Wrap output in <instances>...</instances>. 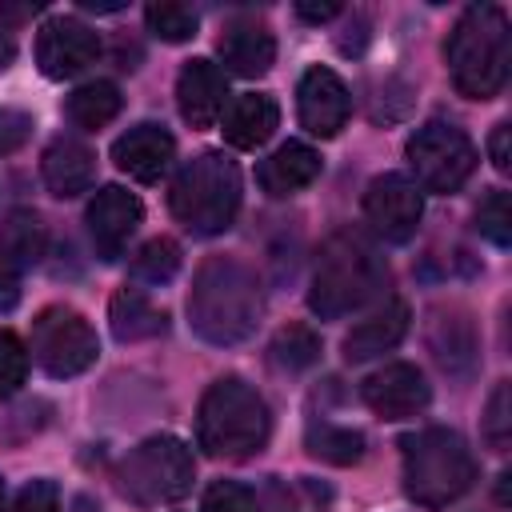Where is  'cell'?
<instances>
[{
	"label": "cell",
	"instance_id": "9",
	"mask_svg": "<svg viewBox=\"0 0 512 512\" xmlns=\"http://www.w3.org/2000/svg\"><path fill=\"white\" fill-rule=\"evenodd\" d=\"M32 360L52 376V380H68L80 376L96 364L100 356V340L96 328L68 304H48L36 312L32 320V344H28Z\"/></svg>",
	"mask_w": 512,
	"mask_h": 512
},
{
	"label": "cell",
	"instance_id": "39",
	"mask_svg": "<svg viewBox=\"0 0 512 512\" xmlns=\"http://www.w3.org/2000/svg\"><path fill=\"white\" fill-rule=\"evenodd\" d=\"M12 56H16V40H12V32L0 28V72L12 64Z\"/></svg>",
	"mask_w": 512,
	"mask_h": 512
},
{
	"label": "cell",
	"instance_id": "3",
	"mask_svg": "<svg viewBox=\"0 0 512 512\" xmlns=\"http://www.w3.org/2000/svg\"><path fill=\"white\" fill-rule=\"evenodd\" d=\"M452 88L468 100H492L508 84L512 68V28L500 4H472L448 32L444 44Z\"/></svg>",
	"mask_w": 512,
	"mask_h": 512
},
{
	"label": "cell",
	"instance_id": "38",
	"mask_svg": "<svg viewBox=\"0 0 512 512\" xmlns=\"http://www.w3.org/2000/svg\"><path fill=\"white\" fill-rule=\"evenodd\" d=\"M296 16L300 20H308V24H324V20H332V16H340V4L336 0H324V4H296Z\"/></svg>",
	"mask_w": 512,
	"mask_h": 512
},
{
	"label": "cell",
	"instance_id": "26",
	"mask_svg": "<svg viewBox=\"0 0 512 512\" xmlns=\"http://www.w3.org/2000/svg\"><path fill=\"white\" fill-rule=\"evenodd\" d=\"M48 248V232H44V220L32 212V208H16L4 224V236H0V252L16 264V268H28V264H40Z\"/></svg>",
	"mask_w": 512,
	"mask_h": 512
},
{
	"label": "cell",
	"instance_id": "23",
	"mask_svg": "<svg viewBox=\"0 0 512 512\" xmlns=\"http://www.w3.org/2000/svg\"><path fill=\"white\" fill-rule=\"evenodd\" d=\"M108 320H112V336L120 344H136V340H148V336H160L168 328V316L144 296V288L136 284H124L116 296H112V308H108Z\"/></svg>",
	"mask_w": 512,
	"mask_h": 512
},
{
	"label": "cell",
	"instance_id": "30",
	"mask_svg": "<svg viewBox=\"0 0 512 512\" xmlns=\"http://www.w3.org/2000/svg\"><path fill=\"white\" fill-rule=\"evenodd\" d=\"M488 448L496 452H508V440H512V384L500 380L484 404V424H480Z\"/></svg>",
	"mask_w": 512,
	"mask_h": 512
},
{
	"label": "cell",
	"instance_id": "17",
	"mask_svg": "<svg viewBox=\"0 0 512 512\" xmlns=\"http://www.w3.org/2000/svg\"><path fill=\"white\" fill-rule=\"evenodd\" d=\"M40 176H44L52 196L72 200V196L92 188V180H96V152L76 132H60L44 148V156H40Z\"/></svg>",
	"mask_w": 512,
	"mask_h": 512
},
{
	"label": "cell",
	"instance_id": "5",
	"mask_svg": "<svg viewBox=\"0 0 512 512\" xmlns=\"http://www.w3.org/2000/svg\"><path fill=\"white\" fill-rule=\"evenodd\" d=\"M404 496L416 508H448L476 484V456L456 428H420L400 440Z\"/></svg>",
	"mask_w": 512,
	"mask_h": 512
},
{
	"label": "cell",
	"instance_id": "34",
	"mask_svg": "<svg viewBox=\"0 0 512 512\" xmlns=\"http://www.w3.org/2000/svg\"><path fill=\"white\" fill-rule=\"evenodd\" d=\"M16 512H60V492L52 480H32L16 496Z\"/></svg>",
	"mask_w": 512,
	"mask_h": 512
},
{
	"label": "cell",
	"instance_id": "21",
	"mask_svg": "<svg viewBox=\"0 0 512 512\" xmlns=\"http://www.w3.org/2000/svg\"><path fill=\"white\" fill-rule=\"evenodd\" d=\"M216 52H220V60H224V72L244 76V80H256V76H264V72L272 68V60H276V40H272V32H268L264 24H256V20H236V24L224 28Z\"/></svg>",
	"mask_w": 512,
	"mask_h": 512
},
{
	"label": "cell",
	"instance_id": "15",
	"mask_svg": "<svg viewBox=\"0 0 512 512\" xmlns=\"http://www.w3.org/2000/svg\"><path fill=\"white\" fill-rule=\"evenodd\" d=\"M172 156H176V140H172V132H168L164 124H152V120L132 124V128L120 132L116 144H112V160H116V168L128 172V176L140 180V184H156V180L168 172Z\"/></svg>",
	"mask_w": 512,
	"mask_h": 512
},
{
	"label": "cell",
	"instance_id": "11",
	"mask_svg": "<svg viewBox=\"0 0 512 512\" xmlns=\"http://www.w3.org/2000/svg\"><path fill=\"white\" fill-rule=\"evenodd\" d=\"M140 220H144V204L136 200V192H128L120 184H104L88 200V212H84L88 240H92L96 256L100 260H120L128 240L136 236Z\"/></svg>",
	"mask_w": 512,
	"mask_h": 512
},
{
	"label": "cell",
	"instance_id": "2",
	"mask_svg": "<svg viewBox=\"0 0 512 512\" xmlns=\"http://www.w3.org/2000/svg\"><path fill=\"white\" fill-rule=\"evenodd\" d=\"M384 288H388V264L376 252V244L352 228H340L316 252L308 308L320 320H340L372 304Z\"/></svg>",
	"mask_w": 512,
	"mask_h": 512
},
{
	"label": "cell",
	"instance_id": "1",
	"mask_svg": "<svg viewBox=\"0 0 512 512\" xmlns=\"http://www.w3.org/2000/svg\"><path fill=\"white\" fill-rule=\"evenodd\" d=\"M264 312V292L256 268L236 256H208L188 292V324L208 344H240L256 332Z\"/></svg>",
	"mask_w": 512,
	"mask_h": 512
},
{
	"label": "cell",
	"instance_id": "13",
	"mask_svg": "<svg viewBox=\"0 0 512 512\" xmlns=\"http://www.w3.org/2000/svg\"><path fill=\"white\" fill-rule=\"evenodd\" d=\"M360 396L384 420H412V416H420L428 408L432 388H428V380H424V372L416 364L396 360V364H384L380 372H372L360 384Z\"/></svg>",
	"mask_w": 512,
	"mask_h": 512
},
{
	"label": "cell",
	"instance_id": "4",
	"mask_svg": "<svg viewBox=\"0 0 512 512\" xmlns=\"http://www.w3.org/2000/svg\"><path fill=\"white\" fill-rule=\"evenodd\" d=\"M272 412L244 376H220L208 384L196 408V444L216 460H248L264 452Z\"/></svg>",
	"mask_w": 512,
	"mask_h": 512
},
{
	"label": "cell",
	"instance_id": "33",
	"mask_svg": "<svg viewBox=\"0 0 512 512\" xmlns=\"http://www.w3.org/2000/svg\"><path fill=\"white\" fill-rule=\"evenodd\" d=\"M200 512H260V508H256L252 488H244V484H236V480H212V484L204 488Z\"/></svg>",
	"mask_w": 512,
	"mask_h": 512
},
{
	"label": "cell",
	"instance_id": "8",
	"mask_svg": "<svg viewBox=\"0 0 512 512\" xmlns=\"http://www.w3.org/2000/svg\"><path fill=\"white\" fill-rule=\"evenodd\" d=\"M408 164L416 188L428 192H456L476 172V144L452 120H428L408 136Z\"/></svg>",
	"mask_w": 512,
	"mask_h": 512
},
{
	"label": "cell",
	"instance_id": "28",
	"mask_svg": "<svg viewBox=\"0 0 512 512\" xmlns=\"http://www.w3.org/2000/svg\"><path fill=\"white\" fill-rule=\"evenodd\" d=\"M144 24H148V32H152L156 40H164V44H184V40L196 36L200 16H196V8H188V4H180V0H156V4L144 8Z\"/></svg>",
	"mask_w": 512,
	"mask_h": 512
},
{
	"label": "cell",
	"instance_id": "29",
	"mask_svg": "<svg viewBox=\"0 0 512 512\" xmlns=\"http://www.w3.org/2000/svg\"><path fill=\"white\" fill-rule=\"evenodd\" d=\"M272 360L288 372H300V368H312L320 360V336L308 328V324H288L276 332L272 340Z\"/></svg>",
	"mask_w": 512,
	"mask_h": 512
},
{
	"label": "cell",
	"instance_id": "25",
	"mask_svg": "<svg viewBox=\"0 0 512 512\" xmlns=\"http://www.w3.org/2000/svg\"><path fill=\"white\" fill-rule=\"evenodd\" d=\"M304 448H308L316 460H324V464L348 468V464H360V460H364V432L312 416L308 428H304Z\"/></svg>",
	"mask_w": 512,
	"mask_h": 512
},
{
	"label": "cell",
	"instance_id": "22",
	"mask_svg": "<svg viewBox=\"0 0 512 512\" xmlns=\"http://www.w3.org/2000/svg\"><path fill=\"white\" fill-rule=\"evenodd\" d=\"M320 176V152L300 144V140H288L280 144L268 160H260L256 168V180L268 196H292L300 188H308L312 180Z\"/></svg>",
	"mask_w": 512,
	"mask_h": 512
},
{
	"label": "cell",
	"instance_id": "27",
	"mask_svg": "<svg viewBox=\"0 0 512 512\" xmlns=\"http://www.w3.org/2000/svg\"><path fill=\"white\" fill-rule=\"evenodd\" d=\"M180 272V244L168 240V236H152L136 248L132 264H128V276L132 284H168L172 276Z\"/></svg>",
	"mask_w": 512,
	"mask_h": 512
},
{
	"label": "cell",
	"instance_id": "35",
	"mask_svg": "<svg viewBox=\"0 0 512 512\" xmlns=\"http://www.w3.org/2000/svg\"><path fill=\"white\" fill-rule=\"evenodd\" d=\"M28 128H32V116H28V112L4 108V112H0V152L20 148V144H24V136H28Z\"/></svg>",
	"mask_w": 512,
	"mask_h": 512
},
{
	"label": "cell",
	"instance_id": "36",
	"mask_svg": "<svg viewBox=\"0 0 512 512\" xmlns=\"http://www.w3.org/2000/svg\"><path fill=\"white\" fill-rule=\"evenodd\" d=\"M512 124L504 120V124H496L492 128V140H488V156H492V164H496V172H508L512 168Z\"/></svg>",
	"mask_w": 512,
	"mask_h": 512
},
{
	"label": "cell",
	"instance_id": "37",
	"mask_svg": "<svg viewBox=\"0 0 512 512\" xmlns=\"http://www.w3.org/2000/svg\"><path fill=\"white\" fill-rule=\"evenodd\" d=\"M16 300H20V268L0 252V312L16 308Z\"/></svg>",
	"mask_w": 512,
	"mask_h": 512
},
{
	"label": "cell",
	"instance_id": "14",
	"mask_svg": "<svg viewBox=\"0 0 512 512\" xmlns=\"http://www.w3.org/2000/svg\"><path fill=\"white\" fill-rule=\"evenodd\" d=\"M296 112H300V124L304 132L328 140L336 136L348 116H352V96H348V84L332 72V68H308L300 76V88H296Z\"/></svg>",
	"mask_w": 512,
	"mask_h": 512
},
{
	"label": "cell",
	"instance_id": "18",
	"mask_svg": "<svg viewBox=\"0 0 512 512\" xmlns=\"http://www.w3.org/2000/svg\"><path fill=\"white\" fill-rule=\"evenodd\" d=\"M428 348L436 356V364L456 376V380H468L480 364V340H476V328H472V316L464 308H440L428 324Z\"/></svg>",
	"mask_w": 512,
	"mask_h": 512
},
{
	"label": "cell",
	"instance_id": "19",
	"mask_svg": "<svg viewBox=\"0 0 512 512\" xmlns=\"http://www.w3.org/2000/svg\"><path fill=\"white\" fill-rule=\"evenodd\" d=\"M276 124H280V104L268 92H240L220 112V132L240 152H252L260 144H268Z\"/></svg>",
	"mask_w": 512,
	"mask_h": 512
},
{
	"label": "cell",
	"instance_id": "32",
	"mask_svg": "<svg viewBox=\"0 0 512 512\" xmlns=\"http://www.w3.org/2000/svg\"><path fill=\"white\" fill-rule=\"evenodd\" d=\"M28 380V348L16 332H0V400L16 396Z\"/></svg>",
	"mask_w": 512,
	"mask_h": 512
},
{
	"label": "cell",
	"instance_id": "16",
	"mask_svg": "<svg viewBox=\"0 0 512 512\" xmlns=\"http://www.w3.org/2000/svg\"><path fill=\"white\" fill-rule=\"evenodd\" d=\"M176 104H180V116L192 124V128H212L228 104V80H224V68L196 56L180 68L176 76Z\"/></svg>",
	"mask_w": 512,
	"mask_h": 512
},
{
	"label": "cell",
	"instance_id": "24",
	"mask_svg": "<svg viewBox=\"0 0 512 512\" xmlns=\"http://www.w3.org/2000/svg\"><path fill=\"white\" fill-rule=\"evenodd\" d=\"M120 108H124V96L112 80H88V84L72 88L68 100H64V116L80 132H96L104 124H112L120 116Z\"/></svg>",
	"mask_w": 512,
	"mask_h": 512
},
{
	"label": "cell",
	"instance_id": "6",
	"mask_svg": "<svg viewBox=\"0 0 512 512\" xmlns=\"http://www.w3.org/2000/svg\"><path fill=\"white\" fill-rule=\"evenodd\" d=\"M172 216L196 236H220L240 212V168L224 152H196L168 188Z\"/></svg>",
	"mask_w": 512,
	"mask_h": 512
},
{
	"label": "cell",
	"instance_id": "12",
	"mask_svg": "<svg viewBox=\"0 0 512 512\" xmlns=\"http://www.w3.org/2000/svg\"><path fill=\"white\" fill-rule=\"evenodd\" d=\"M100 60V36L72 16H56L36 36V64L48 80H72Z\"/></svg>",
	"mask_w": 512,
	"mask_h": 512
},
{
	"label": "cell",
	"instance_id": "20",
	"mask_svg": "<svg viewBox=\"0 0 512 512\" xmlns=\"http://www.w3.org/2000/svg\"><path fill=\"white\" fill-rule=\"evenodd\" d=\"M408 304L404 300H384L376 312H368L348 336H344V360L348 364H360V360H372V356H384L392 352L404 332H408Z\"/></svg>",
	"mask_w": 512,
	"mask_h": 512
},
{
	"label": "cell",
	"instance_id": "7",
	"mask_svg": "<svg viewBox=\"0 0 512 512\" xmlns=\"http://www.w3.org/2000/svg\"><path fill=\"white\" fill-rule=\"evenodd\" d=\"M196 480V460L192 448L176 436H148L140 440L116 468V484L120 492L140 504V508H156V504H172L180 496L192 492Z\"/></svg>",
	"mask_w": 512,
	"mask_h": 512
},
{
	"label": "cell",
	"instance_id": "10",
	"mask_svg": "<svg viewBox=\"0 0 512 512\" xmlns=\"http://www.w3.org/2000/svg\"><path fill=\"white\" fill-rule=\"evenodd\" d=\"M424 216V192L404 172H384L364 188V220L380 240L404 244L416 236Z\"/></svg>",
	"mask_w": 512,
	"mask_h": 512
},
{
	"label": "cell",
	"instance_id": "40",
	"mask_svg": "<svg viewBox=\"0 0 512 512\" xmlns=\"http://www.w3.org/2000/svg\"><path fill=\"white\" fill-rule=\"evenodd\" d=\"M4 504H8V492H4V480H0V512H4Z\"/></svg>",
	"mask_w": 512,
	"mask_h": 512
},
{
	"label": "cell",
	"instance_id": "31",
	"mask_svg": "<svg viewBox=\"0 0 512 512\" xmlns=\"http://www.w3.org/2000/svg\"><path fill=\"white\" fill-rule=\"evenodd\" d=\"M476 228L480 236H488L496 248H508L512 244V212H508V192L504 188H492L480 208H476Z\"/></svg>",
	"mask_w": 512,
	"mask_h": 512
}]
</instances>
